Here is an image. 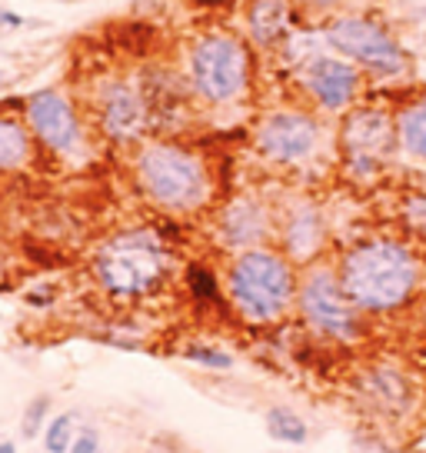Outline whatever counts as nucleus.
Instances as JSON below:
<instances>
[{
	"instance_id": "obj_1",
	"label": "nucleus",
	"mask_w": 426,
	"mask_h": 453,
	"mask_svg": "<svg viewBox=\"0 0 426 453\" xmlns=\"http://www.w3.org/2000/svg\"><path fill=\"white\" fill-rule=\"evenodd\" d=\"M343 294L367 317L407 311L423 287V260L397 237H363L337 257Z\"/></svg>"
},
{
	"instance_id": "obj_2",
	"label": "nucleus",
	"mask_w": 426,
	"mask_h": 453,
	"mask_svg": "<svg viewBox=\"0 0 426 453\" xmlns=\"http://www.w3.org/2000/svg\"><path fill=\"white\" fill-rule=\"evenodd\" d=\"M173 270V250L154 226H127L100 241L90 260L97 287L117 303H137L160 294Z\"/></svg>"
},
{
	"instance_id": "obj_3",
	"label": "nucleus",
	"mask_w": 426,
	"mask_h": 453,
	"mask_svg": "<svg viewBox=\"0 0 426 453\" xmlns=\"http://www.w3.org/2000/svg\"><path fill=\"white\" fill-rule=\"evenodd\" d=\"M133 184L164 213H197L213 197L207 160L173 137H147L133 150Z\"/></svg>"
},
{
	"instance_id": "obj_4",
	"label": "nucleus",
	"mask_w": 426,
	"mask_h": 453,
	"mask_svg": "<svg viewBox=\"0 0 426 453\" xmlns=\"http://www.w3.org/2000/svg\"><path fill=\"white\" fill-rule=\"evenodd\" d=\"M297 264L273 243L230 257L224 290L243 324L273 326L297 307Z\"/></svg>"
},
{
	"instance_id": "obj_5",
	"label": "nucleus",
	"mask_w": 426,
	"mask_h": 453,
	"mask_svg": "<svg viewBox=\"0 0 426 453\" xmlns=\"http://www.w3.org/2000/svg\"><path fill=\"white\" fill-rule=\"evenodd\" d=\"M254 60L237 34L207 30L186 47V87L207 107H233L250 94Z\"/></svg>"
},
{
	"instance_id": "obj_6",
	"label": "nucleus",
	"mask_w": 426,
	"mask_h": 453,
	"mask_svg": "<svg viewBox=\"0 0 426 453\" xmlns=\"http://www.w3.org/2000/svg\"><path fill=\"white\" fill-rule=\"evenodd\" d=\"M297 313L300 320L310 326V334L333 343H356L367 334L363 317L354 307V300L343 294L340 277L333 264H310L300 273L297 287Z\"/></svg>"
},
{
	"instance_id": "obj_7",
	"label": "nucleus",
	"mask_w": 426,
	"mask_h": 453,
	"mask_svg": "<svg viewBox=\"0 0 426 453\" xmlns=\"http://www.w3.org/2000/svg\"><path fill=\"white\" fill-rule=\"evenodd\" d=\"M20 117L27 120L37 150L60 164H84L90 157V130L80 107L60 87H41L24 97Z\"/></svg>"
},
{
	"instance_id": "obj_8",
	"label": "nucleus",
	"mask_w": 426,
	"mask_h": 453,
	"mask_svg": "<svg viewBox=\"0 0 426 453\" xmlns=\"http://www.w3.org/2000/svg\"><path fill=\"white\" fill-rule=\"evenodd\" d=\"M323 137H327L323 120L303 107H277L263 113L254 127L256 154L277 167H303L316 160Z\"/></svg>"
},
{
	"instance_id": "obj_9",
	"label": "nucleus",
	"mask_w": 426,
	"mask_h": 453,
	"mask_svg": "<svg viewBox=\"0 0 426 453\" xmlns=\"http://www.w3.org/2000/svg\"><path fill=\"white\" fill-rule=\"evenodd\" d=\"M337 141H340L343 167L360 180L377 177L399 150L397 120L386 107H350L343 113Z\"/></svg>"
},
{
	"instance_id": "obj_10",
	"label": "nucleus",
	"mask_w": 426,
	"mask_h": 453,
	"mask_svg": "<svg viewBox=\"0 0 426 453\" xmlns=\"http://www.w3.org/2000/svg\"><path fill=\"white\" fill-rule=\"evenodd\" d=\"M90 120L97 134L114 147H137L150 134V111L137 81L130 77H100L90 94Z\"/></svg>"
},
{
	"instance_id": "obj_11",
	"label": "nucleus",
	"mask_w": 426,
	"mask_h": 453,
	"mask_svg": "<svg viewBox=\"0 0 426 453\" xmlns=\"http://www.w3.org/2000/svg\"><path fill=\"white\" fill-rule=\"evenodd\" d=\"M323 37L337 54L350 57V64H360L377 77H399L410 64L397 37L380 20H373L367 14L337 17Z\"/></svg>"
},
{
	"instance_id": "obj_12",
	"label": "nucleus",
	"mask_w": 426,
	"mask_h": 453,
	"mask_svg": "<svg viewBox=\"0 0 426 453\" xmlns=\"http://www.w3.org/2000/svg\"><path fill=\"white\" fill-rule=\"evenodd\" d=\"M217 237L233 254L270 243L277 237V217H273L270 203L260 200L256 194H237L217 213Z\"/></svg>"
},
{
	"instance_id": "obj_13",
	"label": "nucleus",
	"mask_w": 426,
	"mask_h": 453,
	"mask_svg": "<svg viewBox=\"0 0 426 453\" xmlns=\"http://www.w3.org/2000/svg\"><path fill=\"white\" fill-rule=\"evenodd\" d=\"M356 396L369 417H380L386 424H399L416 407V387L393 364H377L363 370L356 380Z\"/></svg>"
},
{
	"instance_id": "obj_14",
	"label": "nucleus",
	"mask_w": 426,
	"mask_h": 453,
	"mask_svg": "<svg viewBox=\"0 0 426 453\" xmlns=\"http://www.w3.org/2000/svg\"><path fill=\"white\" fill-rule=\"evenodd\" d=\"M300 84L323 113H346L360 94V71L350 60L320 54L310 64H303Z\"/></svg>"
},
{
	"instance_id": "obj_15",
	"label": "nucleus",
	"mask_w": 426,
	"mask_h": 453,
	"mask_svg": "<svg viewBox=\"0 0 426 453\" xmlns=\"http://www.w3.org/2000/svg\"><path fill=\"white\" fill-rule=\"evenodd\" d=\"M277 243L297 267H310L327 243V224L316 203H293L290 211L277 220Z\"/></svg>"
},
{
	"instance_id": "obj_16",
	"label": "nucleus",
	"mask_w": 426,
	"mask_h": 453,
	"mask_svg": "<svg viewBox=\"0 0 426 453\" xmlns=\"http://www.w3.org/2000/svg\"><path fill=\"white\" fill-rule=\"evenodd\" d=\"M297 7L293 0H250L247 4V34L250 41L273 47L293 34Z\"/></svg>"
},
{
	"instance_id": "obj_17",
	"label": "nucleus",
	"mask_w": 426,
	"mask_h": 453,
	"mask_svg": "<svg viewBox=\"0 0 426 453\" xmlns=\"http://www.w3.org/2000/svg\"><path fill=\"white\" fill-rule=\"evenodd\" d=\"M41 157L37 141L30 134L27 120L20 113L0 111V177L4 173H24Z\"/></svg>"
},
{
	"instance_id": "obj_18",
	"label": "nucleus",
	"mask_w": 426,
	"mask_h": 453,
	"mask_svg": "<svg viewBox=\"0 0 426 453\" xmlns=\"http://www.w3.org/2000/svg\"><path fill=\"white\" fill-rule=\"evenodd\" d=\"M397 147L403 157H410L426 167V94L423 97L403 104L397 113Z\"/></svg>"
},
{
	"instance_id": "obj_19",
	"label": "nucleus",
	"mask_w": 426,
	"mask_h": 453,
	"mask_svg": "<svg viewBox=\"0 0 426 453\" xmlns=\"http://www.w3.org/2000/svg\"><path fill=\"white\" fill-rule=\"evenodd\" d=\"M263 426H267V437L286 447H303L310 440V424L303 420V413H297L293 407L284 403H273L263 413Z\"/></svg>"
},
{
	"instance_id": "obj_20",
	"label": "nucleus",
	"mask_w": 426,
	"mask_h": 453,
	"mask_svg": "<svg viewBox=\"0 0 426 453\" xmlns=\"http://www.w3.org/2000/svg\"><path fill=\"white\" fill-rule=\"evenodd\" d=\"M184 283H186V294L197 300V303H220L224 300L220 280H217L213 267H207V264H186Z\"/></svg>"
},
{
	"instance_id": "obj_21",
	"label": "nucleus",
	"mask_w": 426,
	"mask_h": 453,
	"mask_svg": "<svg viewBox=\"0 0 426 453\" xmlns=\"http://www.w3.org/2000/svg\"><path fill=\"white\" fill-rule=\"evenodd\" d=\"M73 437H77V417H73L71 411L64 413H54L50 420H47V426H43V450L47 453H71V443Z\"/></svg>"
},
{
	"instance_id": "obj_22",
	"label": "nucleus",
	"mask_w": 426,
	"mask_h": 453,
	"mask_svg": "<svg viewBox=\"0 0 426 453\" xmlns=\"http://www.w3.org/2000/svg\"><path fill=\"white\" fill-rule=\"evenodd\" d=\"M50 411H54V396L50 394L34 396L27 407H24V417H20V434H24L27 440L41 437L47 420H50Z\"/></svg>"
},
{
	"instance_id": "obj_23",
	"label": "nucleus",
	"mask_w": 426,
	"mask_h": 453,
	"mask_svg": "<svg viewBox=\"0 0 426 453\" xmlns=\"http://www.w3.org/2000/svg\"><path fill=\"white\" fill-rule=\"evenodd\" d=\"M180 357L207 370H233V354H227L224 347H213V343H186Z\"/></svg>"
},
{
	"instance_id": "obj_24",
	"label": "nucleus",
	"mask_w": 426,
	"mask_h": 453,
	"mask_svg": "<svg viewBox=\"0 0 426 453\" xmlns=\"http://www.w3.org/2000/svg\"><path fill=\"white\" fill-rule=\"evenodd\" d=\"M71 453H100V434L94 426H80L71 443Z\"/></svg>"
},
{
	"instance_id": "obj_25",
	"label": "nucleus",
	"mask_w": 426,
	"mask_h": 453,
	"mask_svg": "<svg viewBox=\"0 0 426 453\" xmlns=\"http://www.w3.org/2000/svg\"><path fill=\"white\" fill-rule=\"evenodd\" d=\"M14 27H24V17L11 11V7H0V30H14Z\"/></svg>"
},
{
	"instance_id": "obj_26",
	"label": "nucleus",
	"mask_w": 426,
	"mask_h": 453,
	"mask_svg": "<svg viewBox=\"0 0 426 453\" xmlns=\"http://www.w3.org/2000/svg\"><path fill=\"white\" fill-rule=\"evenodd\" d=\"M0 453H20V450H17L11 440H0Z\"/></svg>"
},
{
	"instance_id": "obj_27",
	"label": "nucleus",
	"mask_w": 426,
	"mask_h": 453,
	"mask_svg": "<svg viewBox=\"0 0 426 453\" xmlns=\"http://www.w3.org/2000/svg\"><path fill=\"white\" fill-rule=\"evenodd\" d=\"M4 84H7V73L0 71V90H4Z\"/></svg>"
}]
</instances>
